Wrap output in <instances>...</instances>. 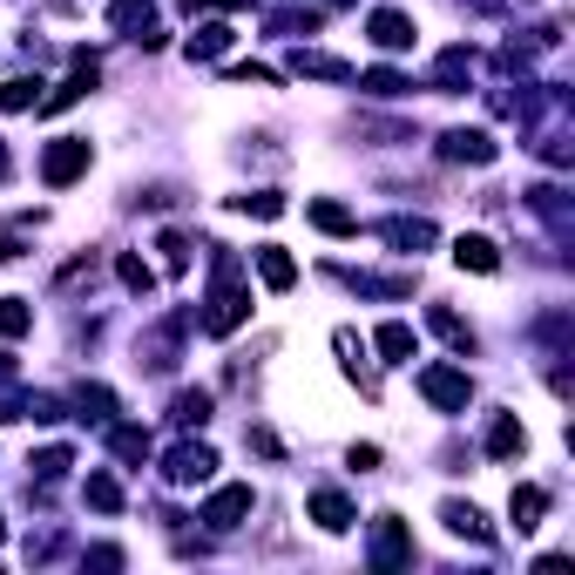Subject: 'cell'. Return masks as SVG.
<instances>
[{"label": "cell", "mask_w": 575, "mask_h": 575, "mask_svg": "<svg viewBox=\"0 0 575 575\" xmlns=\"http://www.w3.org/2000/svg\"><path fill=\"white\" fill-rule=\"evenodd\" d=\"M251 319V291H244V264L238 257H217V285H210V304H204V332L223 338V332H238Z\"/></svg>", "instance_id": "1"}, {"label": "cell", "mask_w": 575, "mask_h": 575, "mask_svg": "<svg viewBox=\"0 0 575 575\" xmlns=\"http://www.w3.org/2000/svg\"><path fill=\"white\" fill-rule=\"evenodd\" d=\"M82 170H89V136H55V142H48V157H42V183L68 189Z\"/></svg>", "instance_id": "2"}, {"label": "cell", "mask_w": 575, "mask_h": 575, "mask_svg": "<svg viewBox=\"0 0 575 575\" xmlns=\"http://www.w3.org/2000/svg\"><path fill=\"white\" fill-rule=\"evenodd\" d=\"M419 393H427L440 413H460V406H468V372H460V366H427V372H419Z\"/></svg>", "instance_id": "3"}, {"label": "cell", "mask_w": 575, "mask_h": 575, "mask_svg": "<svg viewBox=\"0 0 575 575\" xmlns=\"http://www.w3.org/2000/svg\"><path fill=\"white\" fill-rule=\"evenodd\" d=\"M163 474H170L176 487H197V481H210V474H217V453H210L204 440H183V447H170Z\"/></svg>", "instance_id": "4"}, {"label": "cell", "mask_w": 575, "mask_h": 575, "mask_svg": "<svg viewBox=\"0 0 575 575\" xmlns=\"http://www.w3.org/2000/svg\"><path fill=\"white\" fill-rule=\"evenodd\" d=\"M108 21L123 27L129 42H142V48H163V21H157V8H149V0H115Z\"/></svg>", "instance_id": "5"}, {"label": "cell", "mask_w": 575, "mask_h": 575, "mask_svg": "<svg viewBox=\"0 0 575 575\" xmlns=\"http://www.w3.org/2000/svg\"><path fill=\"white\" fill-rule=\"evenodd\" d=\"M406 562H413L406 521L400 515H379V528H372V568H406Z\"/></svg>", "instance_id": "6"}, {"label": "cell", "mask_w": 575, "mask_h": 575, "mask_svg": "<svg viewBox=\"0 0 575 575\" xmlns=\"http://www.w3.org/2000/svg\"><path fill=\"white\" fill-rule=\"evenodd\" d=\"M440 157L447 163H494V136L487 129H447L440 136Z\"/></svg>", "instance_id": "7"}, {"label": "cell", "mask_w": 575, "mask_h": 575, "mask_svg": "<svg viewBox=\"0 0 575 575\" xmlns=\"http://www.w3.org/2000/svg\"><path fill=\"white\" fill-rule=\"evenodd\" d=\"M244 515H251V487H217L197 521H210V528H238Z\"/></svg>", "instance_id": "8"}, {"label": "cell", "mask_w": 575, "mask_h": 575, "mask_svg": "<svg viewBox=\"0 0 575 575\" xmlns=\"http://www.w3.org/2000/svg\"><path fill=\"white\" fill-rule=\"evenodd\" d=\"M312 521H319V528H332V534H345L359 515H353V502H345L338 487H319V494H312Z\"/></svg>", "instance_id": "9"}, {"label": "cell", "mask_w": 575, "mask_h": 575, "mask_svg": "<svg viewBox=\"0 0 575 575\" xmlns=\"http://www.w3.org/2000/svg\"><path fill=\"white\" fill-rule=\"evenodd\" d=\"M366 34H372V48H413V21L393 14V8H379V14L366 21Z\"/></svg>", "instance_id": "10"}, {"label": "cell", "mask_w": 575, "mask_h": 575, "mask_svg": "<svg viewBox=\"0 0 575 575\" xmlns=\"http://www.w3.org/2000/svg\"><path fill=\"white\" fill-rule=\"evenodd\" d=\"M257 278L272 285V291H291V285H298V264H291V251L264 244V251H257Z\"/></svg>", "instance_id": "11"}, {"label": "cell", "mask_w": 575, "mask_h": 575, "mask_svg": "<svg viewBox=\"0 0 575 575\" xmlns=\"http://www.w3.org/2000/svg\"><path fill=\"white\" fill-rule=\"evenodd\" d=\"M379 238L400 244V251H427V244H434V223H427V217H393L387 230H379Z\"/></svg>", "instance_id": "12"}, {"label": "cell", "mask_w": 575, "mask_h": 575, "mask_svg": "<svg viewBox=\"0 0 575 575\" xmlns=\"http://www.w3.org/2000/svg\"><path fill=\"white\" fill-rule=\"evenodd\" d=\"M291 68H298V74H319V82H353V68H345L338 55H319V48H298Z\"/></svg>", "instance_id": "13"}, {"label": "cell", "mask_w": 575, "mask_h": 575, "mask_svg": "<svg viewBox=\"0 0 575 575\" xmlns=\"http://www.w3.org/2000/svg\"><path fill=\"white\" fill-rule=\"evenodd\" d=\"M521 447H528L521 419H515V413H494V427H487V453H494V460H508V453H521Z\"/></svg>", "instance_id": "14"}, {"label": "cell", "mask_w": 575, "mask_h": 575, "mask_svg": "<svg viewBox=\"0 0 575 575\" xmlns=\"http://www.w3.org/2000/svg\"><path fill=\"white\" fill-rule=\"evenodd\" d=\"M453 264H460V272H502V251H494L487 238H460L453 244Z\"/></svg>", "instance_id": "15"}, {"label": "cell", "mask_w": 575, "mask_h": 575, "mask_svg": "<svg viewBox=\"0 0 575 575\" xmlns=\"http://www.w3.org/2000/svg\"><path fill=\"white\" fill-rule=\"evenodd\" d=\"M312 223L325 230V238H353V230H359V217L345 210V204H332V197H319V204H312Z\"/></svg>", "instance_id": "16"}, {"label": "cell", "mask_w": 575, "mask_h": 575, "mask_svg": "<svg viewBox=\"0 0 575 575\" xmlns=\"http://www.w3.org/2000/svg\"><path fill=\"white\" fill-rule=\"evenodd\" d=\"M440 521H447L453 534H468V542H487V521H481V508H474V502H447V508H440Z\"/></svg>", "instance_id": "17"}, {"label": "cell", "mask_w": 575, "mask_h": 575, "mask_svg": "<svg viewBox=\"0 0 575 575\" xmlns=\"http://www.w3.org/2000/svg\"><path fill=\"white\" fill-rule=\"evenodd\" d=\"M542 508H549V494H542V487H515V502H508V515H515L521 534H528V528H542Z\"/></svg>", "instance_id": "18"}, {"label": "cell", "mask_w": 575, "mask_h": 575, "mask_svg": "<svg viewBox=\"0 0 575 575\" xmlns=\"http://www.w3.org/2000/svg\"><path fill=\"white\" fill-rule=\"evenodd\" d=\"M223 48H230V27L223 21H204L197 34H189V61H217Z\"/></svg>", "instance_id": "19"}, {"label": "cell", "mask_w": 575, "mask_h": 575, "mask_svg": "<svg viewBox=\"0 0 575 575\" xmlns=\"http://www.w3.org/2000/svg\"><path fill=\"white\" fill-rule=\"evenodd\" d=\"M34 325V304L27 298H0V338H21Z\"/></svg>", "instance_id": "20"}, {"label": "cell", "mask_w": 575, "mask_h": 575, "mask_svg": "<svg viewBox=\"0 0 575 575\" xmlns=\"http://www.w3.org/2000/svg\"><path fill=\"white\" fill-rule=\"evenodd\" d=\"M89 508H102V515H115V508H123V487H115V474H89Z\"/></svg>", "instance_id": "21"}, {"label": "cell", "mask_w": 575, "mask_h": 575, "mask_svg": "<svg viewBox=\"0 0 575 575\" xmlns=\"http://www.w3.org/2000/svg\"><path fill=\"white\" fill-rule=\"evenodd\" d=\"M115 278H123L136 298H149V285H157V272H149V264L142 257H115Z\"/></svg>", "instance_id": "22"}, {"label": "cell", "mask_w": 575, "mask_h": 575, "mask_svg": "<svg viewBox=\"0 0 575 575\" xmlns=\"http://www.w3.org/2000/svg\"><path fill=\"white\" fill-rule=\"evenodd\" d=\"M359 89H366V95H387V102H393V95H406V74H393V68H372V74H359Z\"/></svg>", "instance_id": "23"}, {"label": "cell", "mask_w": 575, "mask_h": 575, "mask_svg": "<svg viewBox=\"0 0 575 575\" xmlns=\"http://www.w3.org/2000/svg\"><path fill=\"white\" fill-rule=\"evenodd\" d=\"M379 353H387V359H406V353H413V325H400V319L379 325Z\"/></svg>", "instance_id": "24"}, {"label": "cell", "mask_w": 575, "mask_h": 575, "mask_svg": "<svg viewBox=\"0 0 575 575\" xmlns=\"http://www.w3.org/2000/svg\"><path fill=\"white\" fill-rule=\"evenodd\" d=\"M238 210L244 217H285V197L278 189H251V197H238Z\"/></svg>", "instance_id": "25"}, {"label": "cell", "mask_w": 575, "mask_h": 575, "mask_svg": "<svg viewBox=\"0 0 575 575\" xmlns=\"http://www.w3.org/2000/svg\"><path fill=\"white\" fill-rule=\"evenodd\" d=\"M74 406H82V419H108V413H115V393H108V387H82V393H74Z\"/></svg>", "instance_id": "26"}, {"label": "cell", "mask_w": 575, "mask_h": 575, "mask_svg": "<svg viewBox=\"0 0 575 575\" xmlns=\"http://www.w3.org/2000/svg\"><path fill=\"white\" fill-rule=\"evenodd\" d=\"M434 332H440V338L453 345V353H474V332H468V325H460L453 312H434Z\"/></svg>", "instance_id": "27"}, {"label": "cell", "mask_w": 575, "mask_h": 575, "mask_svg": "<svg viewBox=\"0 0 575 575\" xmlns=\"http://www.w3.org/2000/svg\"><path fill=\"white\" fill-rule=\"evenodd\" d=\"M108 447L123 453V460H142V453H149V434H142V427H115V434H108Z\"/></svg>", "instance_id": "28"}, {"label": "cell", "mask_w": 575, "mask_h": 575, "mask_svg": "<svg viewBox=\"0 0 575 575\" xmlns=\"http://www.w3.org/2000/svg\"><path fill=\"white\" fill-rule=\"evenodd\" d=\"M176 419H183V427H204V419H210V393H176Z\"/></svg>", "instance_id": "29"}, {"label": "cell", "mask_w": 575, "mask_h": 575, "mask_svg": "<svg viewBox=\"0 0 575 575\" xmlns=\"http://www.w3.org/2000/svg\"><path fill=\"white\" fill-rule=\"evenodd\" d=\"M42 82H0V108H34L42 95H34Z\"/></svg>", "instance_id": "30"}, {"label": "cell", "mask_w": 575, "mask_h": 575, "mask_svg": "<svg viewBox=\"0 0 575 575\" xmlns=\"http://www.w3.org/2000/svg\"><path fill=\"white\" fill-rule=\"evenodd\" d=\"M34 474H42V481H61V474H68V447H48L42 460H34Z\"/></svg>", "instance_id": "31"}, {"label": "cell", "mask_w": 575, "mask_h": 575, "mask_svg": "<svg viewBox=\"0 0 575 575\" xmlns=\"http://www.w3.org/2000/svg\"><path fill=\"white\" fill-rule=\"evenodd\" d=\"M163 264H170V272H183V264H189V244L176 238V230H170V238H163Z\"/></svg>", "instance_id": "32"}, {"label": "cell", "mask_w": 575, "mask_h": 575, "mask_svg": "<svg viewBox=\"0 0 575 575\" xmlns=\"http://www.w3.org/2000/svg\"><path fill=\"white\" fill-rule=\"evenodd\" d=\"M8 379H14V359H8V353H0V387H8Z\"/></svg>", "instance_id": "33"}]
</instances>
